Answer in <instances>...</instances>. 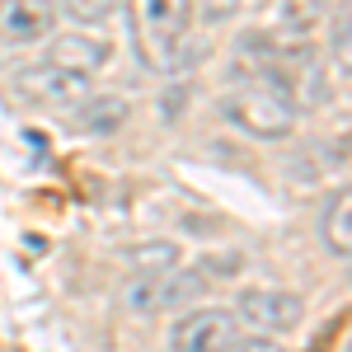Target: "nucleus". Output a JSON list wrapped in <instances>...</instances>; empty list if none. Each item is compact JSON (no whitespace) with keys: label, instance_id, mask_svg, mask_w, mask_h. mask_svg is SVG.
<instances>
[{"label":"nucleus","instance_id":"5","mask_svg":"<svg viewBox=\"0 0 352 352\" xmlns=\"http://www.w3.org/2000/svg\"><path fill=\"white\" fill-rule=\"evenodd\" d=\"M235 320L249 324L254 333H296L300 320H305V300L287 287H244L240 300H235Z\"/></svg>","mask_w":352,"mask_h":352},{"label":"nucleus","instance_id":"10","mask_svg":"<svg viewBox=\"0 0 352 352\" xmlns=\"http://www.w3.org/2000/svg\"><path fill=\"white\" fill-rule=\"evenodd\" d=\"M320 240H324V249L338 263H348V254H352V192L348 188H338L324 202V212H320Z\"/></svg>","mask_w":352,"mask_h":352},{"label":"nucleus","instance_id":"1","mask_svg":"<svg viewBox=\"0 0 352 352\" xmlns=\"http://www.w3.org/2000/svg\"><path fill=\"white\" fill-rule=\"evenodd\" d=\"M136 28L141 61L155 76H179L188 71V33H192V0H127Z\"/></svg>","mask_w":352,"mask_h":352},{"label":"nucleus","instance_id":"7","mask_svg":"<svg viewBox=\"0 0 352 352\" xmlns=\"http://www.w3.org/2000/svg\"><path fill=\"white\" fill-rule=\"evenodd\" d=\"M47 61L71 66V71H80V76H99L113 61V43L94 38V33H52V38H47Z\"/></svg>","mask_w":352,"mask_h":352},{"label":"nucleus","instance_id":"15","mask_svg":"<svg viewBox=\"0 0 352 352\" xmlns=\"http://www.w3.org/2000/svg\"><path fill=\"white\" fill-rule=\"evenodd\" d=\"M235 10H240V0H192V19H202V24H230L235 19Z\"/></svg>","mask_w":352,"mask_h":352},{"label":"nucleus","instance_id":"3","mask_svg":"<svg viewBox=\"0 0 352 352\" xmlns=\"http://www.w3.org/2000/svg\"><path fill=\"white\" fill-rule=\"evenodd\" d=\"M240 343V320L226 305H197L179 310L169 324V352H235Z\"/></svg>","mask_w":352,"mask_h":352},{"label":"nucleus","instance_id":"13","mask_svg":"<svg viewBox=\"0 0 352 352\" xmlns=\"http://www.w3.org/2000/svg\"><path fill=\"white\" fill-rule=\"evenodd\" d=\"M348 24H352V5L338 0L333 24H329V56H333V66H338L343 76H348Z\"/></svg>","mask_w":352,"mask_h":352},{"label":"nucleus","instance_id":"11","mask_svg":"<svg viewBox=\"0 0 352 352\" xmlns=\"http://www.w3.org/2000/svg\"><path fill=\"white\" fill-rule=\"evenodd\" d=\"M329 5H333V0H277V33H272V38L305 43V38L329 19Z\"/></svg>","mask_w":352,"mask_h":352},{"label":"nucleus","instance_id":"17","mask_svg":"<svg viewBox=\"0 0 352 352\" xmlns=\"http://www.w3.org/2000/svg\"><path fill=\"white\" fill-rule=\"evenodd\" d=\"M47 5H66V0H47Z\"/></svg>","mask_w":352,"mask_h":352},{"label":"nucleus","instance_id":"12","mask_svg":"<svg viewBox=\"0 0 352 352\" xmlns=\"http://www.w3.org/2000/svg\"><path fill=\"white\" fill-rule=\"evenodd\" d=\"M127 263H132L136 277H160V272L179 268V244L174 240H146L127 249Z\"/></svg>","mask_w":352,"mask_h":352},{"label":"nucleus","instance_id":"2","mask_svg":"<svg viewBox=\"0 0 352 352\" xmlns=\"http://www.w3.org/2000/svg\"><path fill=\"white\" fill-rule=\"evenodd\" d=\"M221 118L254 141H292L300 113L287 89H277L268 80H244L221 94Z\"/></svg>","mask_w":352,"mask_h":352},{"label":"nucleus","instance_id":"14","mask_svg":"<svg viewBox=\"0 0 352 352\" xmlns=\"http://www.w3.org/2000/svg\"><path fill=\"white\" fill-rule=\"evenodd\" d=\"M113 10H118V0H66V14L76 24H104L113 19Z\"/></svg>","mask_w":352,"mask_h":352},{"label":"nucleus","instance_id":"16","mask_svg":"<svg viewBox=\"0 0 352 352\" xmlns=\"http://www.w3.org/2000/svg\"><path fill=\"white\" fill-rule=\"evenodd\" d=\"M235 352H287L282 338H272V333H254V338H240Z\"/></svg>","mask_w":352,"mask_h":352},{"label":"nucleus","instance_id":"4","mask_svg":"<svg viewBox=\"0 0 352 352\" xmlns=\"http://www.w3.org/2000/svg\"><path fill=\"white\" fill-rule=\"evenodd\" d=\"M14 94L24 104H38V109H61L71 113L85 94H94V76H80L71 66H56V61H38L14 76Z\"/></svg>","mask_w":352,"mask_h":352},{"label":"nucleus","instance_id":"8","mask_svg":"<svg viewBox=\"0 0 352 352\" xmlns=\"http://www.w3.org/2000/svg\"><path fill=\"white\" fill-rule=\"evenodd\" d=\"M127 118H132V109H127V99H118V94H85L80 104L71 109V122L80 127L85 136H113L127 127Z\"/></svg>","mask_w":352,"mask_h":352},{"label":"nucleus","instance_id":"9","mask_svg":"<svg viewBox=\"0 0 352 352\" xmlns=\"http://www.w3.org/2000/svg\"><path fill=\"white\" fill-rule=\"evenodd\" d=\"M202 296H207V272L202 268H169L155 277V315L160 310H188Z\"/></svg>","mask_w":352,"mask_h":352},{"label":"nucleus","instance_id":"6","mask_svg":"<svg viewBox=\"0 0 352 352\" xmlns=\"http://www.w3.org/2000/svg\"><path fill=\"white\" fill-rule=\"evenodd\" d=\"M52 28H56V14L47 0H0V43L33 47V43H47Z\"/></svg>","mask_w":352,"mask_h":352}]
</instances>
